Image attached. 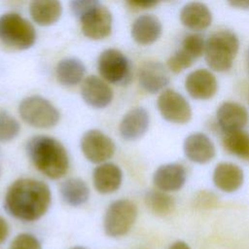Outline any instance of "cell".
I'll return each mask as SVG.
<instances>
[{
  "instance_id": "5",
  "label": "cell",
  "mask_w": 249,
  "mask_h": 249,
  "mask_svg": "<svg viewBox=\"0 0 249 249\" xmlns=\"http://www.w3.org/2000/svg\"><path fill=\"white\" fill-rule=\"evenodd\" d=\"M18 113L24 123L37 128L53 127L60 120L56 107L40 95H31L22 99L18 106Z\"/></svg>"
},
{
  "instance_id": "12",
  "label": "cell",
  "mask_w": 249,
  "mask_h": 249,
  "mask_svg": "<svg viewBox=\"0 0 249 249\" xmlns=\"http://www.w3.org/2000/svg\"><path fill=\"white\" fill-rule=\"evenodd\" d=\"M185 89L189 95L196 100L212 98L218 89L216 77L206 69L191 72L185 80Z\"/></svg>"
},
{
  "instance_id": "19",
  "label": "cell",
  "mask_w": 249,
  "mask_h": 249,
  "mask_svg": "<svg viewBox=\"0 0 249 249\" xmlns=\"http://www.w3.org/2000/svg\"><path fill=\"white\" fill-rule=\"evenodd\" d=\"M169 83V76L163 64L157 61L145 62L139 71L140 87L149 93H158Z\"/></svg>"
},
{
  "instance_id": "4",
  "label": "cell",
  "mask_w": 249,
  "mask_h": 249,
  "mask_svg": "<svg viewBox=\"0 0 249 249\" xmlns=\"http://www.w3.org/2000/svg\"><path fill=\"white\" fill-rule=\"evenodd\" d=\"M0 41L13 50H27L36 41V31L20 15L7 13L0 17Z\"/></svg>"
},
{
  "instance_id": "27",
  "label": "cell",
  "mask_w": 249,
  "mask_h": 249,
  "mask_svg": "<svg viewBox=\"0 0 249 249\" xmlns=\"http://www.w3.org/2000/svg\"><path fill=\"white\" fill-rule=\"evenodd\" d=\"M18 122L6 110L0 109V142H9L19 133Z\"/></svg>"
},
{
  "instance_id": "8",
  "label": "cell",
  "mask_w": 249,
  "mask_h": 249,
  "mask_svg": "<svg viewBox=\"0 0 249 249\" xmlns=\"http://www.w3.org/2000/svg\"><path fill=\"white\" fill-rule=\"evenodd\" d=\"M81 150L85 158L92 163H103L111 159L116 147L114 141L98 129L86 131L81 138Z\"/></svg>"
},
{
  "instance_id": "2",
  "label": "cell",
  "mask_w": 249,
  "mask_h": 249,
  "mask_svg": "<svg viewBox=\"0 0 249 249\" xmlns=\"http://www.w3.org/2000/svg\"><path fill=\"white\" fill-rule=\"evenodd\" d=\"M26 152L33 165L50 179H59L68 171V153L53 137L48 135L31 137L26 143Z\"/></svg>"
},
{
  "instance_id": "7",
  "label": "cell",
  "mask_w": 249,
  "mask_h": 249,
  "mask_svg": "<svg viewBox=\"0 0 249 249\" xmlns=\"http://www.w3.org/2000/svg\"><path fill=\"white\" fill-rule=\"evenodd\" d=\"M157 107L161 117L172 124H184L192 119V108L187 99L174 89H167L160 92Z\"/></svg>"
},
{
  "instance_id": "21",
  "label": "cell",
  "mask_w": 249,
  "mask_h": 249,
  "mask_svg": "<svg viewBox=\"0 0 249 249\" xmlns=\"http://www.w3.org/2000/svg\"><path fill=\"white\" fill-rule=\"evenodd\" d=\"M161 23L153 15H143L137 18L131 27V35L139 45L155 43L161 35Z\"/></svg>"
},
{
  "instance_id": "30",
  "label": "cell",
  "mask_w": 249,
  "mask_h": 249,
  "mask_svg": "<svg viewBox=\"0 0 249 249\" xmlns=\"http://www.w3.org/2000/svg\"><path fill=\"white\" fill-rule=\"evenodd\" d=\"M10 249H42L40 241L31 233H19L11 242Z\"/></svg>"
},
{
  "instance_id": "37",
  "label": "cell",
  "mask_w": 249,
  "mask_h": 249,
  "mask_svg": "<svg viewBox=\"0 0 249 249\" xmlns=\"http://www.w3.org/2000/svg\"><path fill=\"white\" fill-rule=\"evenodd\" d=\"M69 249H86V248H84V247H82V246H74V247H71V248H69Z\"/></svg>"
},
{
  "instance_id": "28",
  "label": "cell",
  "mask_w": 249,
  "mask_h": 249,
  "mask_svg": "<svg viewBox=\"0 0 249 249\" xmlns=\"http://www.w3.org/2000/svg\"><path fill=\"white\" fill-rule=\"evenodd\" d=\"M196 59L184 49L178 50L167 60V67L173 73H180L192 66Z\"/></svg>"
},
{
  "instance_id": "36",
  "label": "cell",
  "mask_w": 249,
  "mask_h": 249,
  "mask_svg": "<svg viewBox=\"0 0 249 249\" xmlns=\"http://www.w3.org/2000/svg\"><path fill=\"white\" fill-rule=\"evenodd\" d=\"M246 64H247V69L249 72V49L247 50V53H246Z\"/></svg>"
},
{
  "instance_id": "23",
  "label": "cell",
  "mask_w": 249,
  "mask_h": 249,
  "mask_svg": "<svg viewBox=\"0 0 249 249\" xmlns=\"http://www.w3.org/2000/svg\"><path fill=\"white\" fill-rule=\"evenodd\" d=\"M86 67L84 63L75 57H68L60 60L55 68L57 81L65 87L78 85L84 78Z\"/></svg>"
},
{
  "instance_id": "29",
  "label": "cell",
  "mask_w": 249,
  "mask_h": 249,
  "mask_svg": "<svg viewBox=\"0 0 249 249\" xmlns=\"http://www.w3.org/2000/svg\"><path fill=\"white\" fill-rule=\"evenodd\" d=\"M205 41L198 33H192L187 35L182 42V49H184L195 59L198 58L204 53Z\"/></svg>"
},
{
  "instance_id": "22",
  "label": "cell",
  "mask_w": 249,
  "mask_h": 249,
  "mask_svg": "<svg viewBox=\"0 0 249 249\" xmlns=\"http://www.w3.org/2000/svg\"><path fill=\"white\" fill-rule=\"evenodd\" d=\"M29 12L32 19L37 24L49 26L59 19L62 14V6L59 0H32Z\"/></svg>"
},
{
  "instance_id": "3",
  "label": "cell",
  "mask_w": 249,
  "mask_h": 249,
  "mask_svg": "<svg viewBox=\"0 0 249 249\" xmlns=\"http://www.w3.org/2000/svg\"><path fill=\"white\" fill-rule=\"evenodd\" d=\"M238 48L239 41L233 32L230 30L215 32L205 41L203 53L205 61L214 71H228L231 68Z\"/></svg>"
},
{
  "instance_id": "16",
  "label": "cell",
  "mask_w": 249,
  "mask_h": 249,
  "mask_svg": "<svg viewBox=\"0 0 249 249\" xmlns=\"http://www.w3.org/2000/svg\"><path fill=\"white\" fill-rule=\"evenodd\" d=\"M150 125V116L143 107L130 109L122 119L119 126L121 136L127 141H134L141 138Z\"/></svg>"
},
{
  "instance_id": "20",
  "label": "cell",
  "mask_w": 249,
  "mask_h": 249,
  "mask_svg": "<svg viewBox=\"0 0 249 249\" xmlns=\"http://www.w3.org/2000/svg\"><path fill=\"white\" fill-rule=\"evenodd\" d=\"M180 20L187 28L193 31H201L211 24L212 14L205 4L193 1L182 8Z\"/></svg>"
},
{
  "instance_id": "18",
  "label": "cell",
  "mask_w": 249,
  "mask_h": 249,
  "mask_svg": "<svg viewBox=\"0 0 249 249\" xmlns=\"http://www.w3.org/2000/svg\"><path fill=\"white\" fill-rule=\"evenodd\" d=\"M123 172L115 163L103 162L97 165L92 172L94 189L102 195L116 192L122 185Z\"/></svg>"
},
{
  "instance_id": "34",
  "label": "cell",
  "mask_w": 249,
  "mask_h": 249,
  "mask_svg": "<svg viewBox=\"0 0 249 249\" xmlns=\"http://www.w3.org/2000/svg\"><path fill=\"white\" fill-rule=\"evenodd\" d=\"M229 4L237 9H248L249 8V0H228Z\"/></svg>"
},
{
  "instance_id": "1",
  "label": "cell",
  "mask_w": 249,
  "mask_h": 249,
  "mask_svg": "<svg viewBox=\"0 0 249 249\" xmlns=\"http://www.w3.org/2000/svg\"><path fill=\"white\" fill-rule=\"evenodd\" d=\"M51 201V190L46 183L33 178H20L8 188L4 207L14 218L32 222L48 211Z\"/></svg>"
},
{
  "instance_id": "13",
  "label": "cell",
  "mask_w": 249,
  "mask_h": 249,
  "mask_svg": "<svg viewBox=\"0 0 249 249\" xmlns=\"http://www.w3.org/2000/svg\"><path fill=\"white\" fill-rule=\"evenodd\" d=\"M216 119L220 128L224 133L244 129L249 115L246 108L236 102H223L216 112Z\"/></svg>"
},
{
  "instance_id": "15",
  "label": "cell",
  "mask_w": 249,
  "mask_h": 249,
  "mask_svg": "<svg viewBox=\"0 0 249 249\" xmlns=\"http://www.w3.org/2000/svg\"><path fill=\"white\" fill-rule=\"evenodd\" d=\"M81 95L84 101L90 107L102 109L107 107L113 99L111 88L97 76L87 77L81 87Z\"/></svg>"
},
{
  "instance_id": "6",
  "label": "cell",
  "mask_w": 249,
  "mask_h": 249,
  "mask_svg": "<svg viewBox=\"0 0 249 249\" xmlns=\"http://www.w3.org/2000/svg\"><path fill=\"white\" fill-rule=\"evenodd\" d=\"M137 218V206L129 199L123 198L111 202L105 212L103 229L110 237L125 235Z\"/></svg>"
},
{
  "instance_id": "17",
  "label": "cell",
  "mask_w": 249,
  "mask_h": 249,
  "mask_svg": "<svg viewBox=\"0 0 249 249\" xmlns=\"http://www.w3.org/2000/svg\"><path fill=\"white\" fill-rule=\"evenodd\" d=\"M214 186L224 193H233L241 188L244 182L242 168L233 162H219L212 174Z\"/></svg>"
},
{
  "instance_id": "32",
  "label": "cell",
  "mask_w": 249,
  "mask_h": 249,
  "mask_svg": "<svg viewBox=\"0 0 249 249\" xmlns=\"http://www.w3.org/2000/svg\"><path fill=\"white\" fill-rule=\"evenodd\" d=\"M127 3L135 8L149 9L154 7L160 0H126Z\"/></svg>"
},
{
  "instance_id": "35",
  "label": "cell",
  "mask_w": 249,
  "mask_h": 249,
  "mask_svg": "<svg viewBox=\"0 0 249 249\" xmlns=\"http://www.w3.org/2000/svg\"><path fill=\"white\" fill-rule=\"evenodd\" d=\"M168 249H191L190 246L185 242V241H182V240H177L175 242H173Z\"/></svg>"
},
{
  "instance_id": "11",
  "label": "cell",
  "mask_w": 249,
  "mask_h": 249,
  "mask_svg": "<svg viewBox=\"0 0 249 249\" xmlns=\"http://www.w3.org/2000/svg\"><path fill=\"white\" fill-rule=\"evenodd\" d=\"M185 157L192 162L205 164L216 156V148L212 140L203 132L189 134L183 143Z\"/></svg>"
},
{
  "instance_id": "31",
  "label": "cell",
  "mask_w": 249,
  "mask_h": 249,
  "mask_svg": "<svg viewBox=\"0 0 249 249\" xmlns=\"http://www.w3.org/2000/svg\"><path fill=\"white\" fill-rule=\"evenodd\" d=\"M99 4L98 0H72L70 3V8L72 13L79 18L84 15L97 7Z\"/></svg>"
},
{
  "instance_id": "33",
  "label": "cell",
  "mask_w": 249,
  "mask_h": 249,
  "mask_svg": "<svg viewBox=\"0 0 249 249\" xmlns=\"http://www.w3.org/2000/svg\"><path fill=\"white\" fill-rule=\"evenodd\" d=\"M9 234V225L7 221L0 216V244H2L8 237Z\"/></svg>"
},
{
  "instance_id": "25",
  "label": "cell",
  "mask_w": 249,
  "mask_h": 249,
  "mask_svg": "<svg viewBox=\"0 0 249 249\" xmlns=\"http://www.w3.org/2000/svg\"><path fill=\"white\" fill-rule=\"evenodd\" d=\"M144 202L147 208L158 216H166L170 214L175 206L173 196L167 192L159 189L147 191L144 196Z\"/></svg>"
},
{
  "instance_id": "26",
  "label": "cell",
  "mask_w": 249,
  "mask_h": 249,
  "mask_svg": "<svg viewBox=\"0 0 249 249\" xmlns=\"http://www.w3.org/2000/svg\"><path fill=\"white\" fill-rule=\"evenodd\" d=\"M222 144L229 154L249 160V132L240 129L225 133Z\"/></svg>"
},
{
  "instance_id": "10",
  "label": "cell",
  "mask_w": 249,
  "mask_h": 249,
  "mask_svg": "<svg viewBox=\"0 0 249 249\" xmlns=\"http://www.w3.org/2000/svg\"><path fill=\"white\" fill-rule=\"evenodd\" d=\"M80 21L84 35L92 40L104 39L112 31V15L106 7L101 5L84 15Z\"/></svg>"
},
{
  "instance_id": "9",
  "label": "cell",
  "mask_w": 249,
  "mask_h": 249,
  "mask_svg": "<svg viewBox=\"0 0 249 249\" xmlns=\"http://www.w3.org/2000/svg\"><path fill=\"white\" fill-rule=\"evenodd\" d=\"M98 70L101 77L112 84H125L130 77L129 61L116 49H108L101 53L98 58Z\"/></svg>"
},
{
  "instance_id": "24",
  "label": "cell",
  "mask_w": 249,
  "mask_h": 249,
  "mask_svg": "<svg viewBox=\"0 0 249 249\" xmlns=\"http://www.w3.org/2000/svg\"><path fill=\"white\" fill-rule=\"evenodd\" d=\"M60 196L65 203L70 206H80L89 197V189L87 183L80 178H68L60 185Z\"/></svg>"
},
{
  "instance_id": "14",
  "label": "cell",
  "mask_w": 249,
  "mask_h": 249,
  "mask_svg": "<svg viewBox=\"0 0 249 249\" xmlns=\"http://www.w3.org/2000/svg\"><path fill=\"white\" fill-rule=\"evenodd\" d=\"M187 179L185 167L178 162L165 163L157 168L153 174V183L160 191L173 193L181 190Z\"/></svg>"
}]
</instances>
